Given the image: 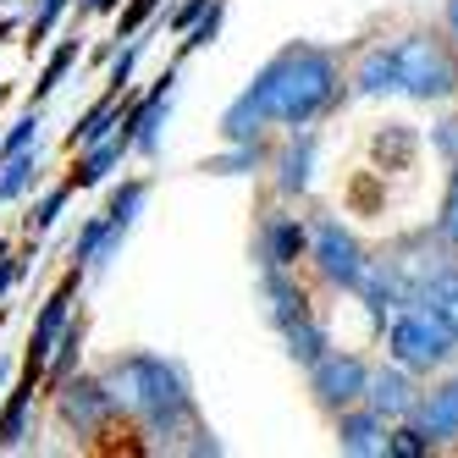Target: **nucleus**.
Here are the masks:
<instances>
[{
  "instance_id": "obj_29",
  "label": "nucleus",
  "mask_w": 458,
  "mask_h": 458,
  "mask_svg": "<svg viewBox=\"0 0 458 458\" xmlns=\"http://www.w3.org/2000/svg\"><path fill=\"white\" fill-rule=\"evenodd\" d=\"M172 0H122V6L111 12L116 17V28H111V39H127V34H139L144 22H155L160 12H166Z\"/></svg>"
},
{
  "instance_id": "obj_36",
  "label": "nucleus",
  "mask_w": 458,
  "mask_h": 458,
  "mask_svg": "<svg viewBox=\"0 0 458 458\" xmlns=\"http://www.w3.org/2000/svg\"><path fill=\"white\" fill-rule=\"evenodd\" d=\"M17 34H22V6H12V0H6V6H0V50H6Z\"/></svg>"
},
{
  "instance_id": "obj_30",
  "label": "nucleus",
  "mask_w": 458,
  "mask_h": 458,
  "mask_svg": "<svg viewBox=\"0 0 458 458\" xmlns=\"http://www.w3.org/2000/svg\"><path fill=\"white\" fill-rule=\"evenodd\" d=\"M221 17H226V0H210V12L199 17L182 34V45H177V61H188V55H199L205 45H216V34H221Z\"/></svg>"
},
{
  "instance_id": "obj_3",
  "label": "nucleus",
  "mask_w": 458,
  "mask_h": 458,
  "mask_svg": "<svg viewBox=\"0 0 458 458\" xmlns=\"http://www.w3.org/2000/svg\"><path fill=\"white\" fill-rule=\"evenodd\" d=\"M45 403L55 414V425L67 437L78 442H94V437H106L111 425H116V403H111V386L100 370H67L55 386H45Z\"/></svg>"
},
{
  "instance_id": "obj_4",
  "label": "nucleus",
  "mask_w": 458,
  "mask_h": 458,
  "mask_svg": "<svg viewBox=\"0 0 458 458\" xmlns=\"http://www.w3.org/2000/svg\"><path fill=\"white\" fill-rule=\"evenodd\" d=\"M381 332H386V353L398 359L403 370H442L447 359L458 353L453 326L431 304H403L398 315L381 326Z\"/></svg>"
},
{
  "instance_id": "obj_24",
  "label": "nucleus",
  "mask_w": 458,
  "mask_h": 458,
  "mask_svg": "<svg viewBox=\"0 0 458 458\" xmlns=\"http://www.w3.org/2000/svg\"><path fill=\"white\" fill-rule=\"evenodd\" d=\"M28 199H34V193H28ZM78 199V193L67 188V177L61 182H50V188H39V199L22 210V238H50L55 226H61V216H67V205Z\"/></svg>"
},
{
  "instance_id": "obj_37",
  "label": "nucleus",
  "mask_w": 458,
  "mask_h": 458,
  "mask_svg": "<svg viewBox=\"0 0 458 458\" xmlns=\"http://www.w3.org/2000/svg\"><path fill=\"white\" fill-rule=\"evenodd\" d=\"M447 34L458 39V0H447Z\"/></svg>"
},
{
  "instance_id": "obj_20",
  "label": "nucleus",
  "mask_w": 458,
  "mask_h": 458,
  "mask_svg": "<svg viewBox=\"0 0 458 458\" xmlns=\"http://www.w3.org/2000/svg\"><path fill=\"white\" fill-rule=\"evenodd\" d=\"M83 348H89V310L78 304L72 315H67V326H61V337H55V348H50V359H45V376H39V392L45 386H55L67 370H78L83 365Z\"/></svg>"
},
{
  "instance_id": "obj_19",
  "label": "nucleus",
  "mask_w": 458,
  "mask_h": 458,
  "mask_svg": "<svg viewBox=\"0 0 458 458\" xmlns=\"http://www.w3.org/2000/svg\"><path fill=\"white\" fill-rule=\"evenodd\" d=\"M337 447H343V453H359V458H376V453L386 447V420H381L370 403L337 409Z\"/></svg>"
},
{
  "instance_id": "obj_28",
  "label": "nucleus",
  "mask_w": 458,
  "mask_h": 458,
  "mask_svg": "<svg viewBox=\"0 0 458 458\" xmlns=\"http://www.w3.org/2000/svg\"><path fill=\"white\" fill-rule=\"evenodd\" d=\"M39 133H45V106H28V100H22V111L6 122V133H0V155L39 144Z\"/></svg>"
},
{
  "instance_id": "obj_33",
  "label": "nucleus",
  "mask_w": 458,
  "mask_h": 458,
  "mask_svg": "<svg viewBox=\"0 0 458 458\" xmlns=\"http://www.w3.org/2000/svg\"><path fill=\"white\" fill-rule=\"evenodd\" d=\"M205 12H210V0H177V6H166V12H160V28H166L172 39H182L188 28L205 17Z\"/></svg>"
},
{
  "instance_id": "obj_23",
  "label": "nucleus",
  "mask_w": 458,
  "mask_h": 458,
  "mask_svg": "<svg viewBox=\"0 0 458 458\" xmlns=\"http://www.w3.org/2000/svg\"><path fill=\"white\" fill-rule=\"evenodd\" d=\"M266 160H271L266 139H243V144H226V149L205 155L199 172L205 177H254V172H266Z\"/></svg>"
},
{
  "instance_id": "obj_6",
  "label": "nucleus",
  "mask_w": 458,
  "mask_h": 458,
  "mask_svg": "<svg viewBox=\"0 0 458 458\" xmlns=\"http://www.w3.org/2000/svg\"><path fill=\"white\" fill-rule=\"evenodd\" d=\"M83 282H89V271L83 266H67V271H61V282L39 299L34 326H28V343H22V359H17V376H28V381L45 376V359H50V348L61 337V326H67V315L83 304Z\"/></svg>"
},
{
  "instance_id": "obj_34",
  "label": "nucleus",
  "mask_w": 458,
  "mask_h": 458,
  "mask_svg": "<svg viewBox=\"0 0 458 458\" xmlns=\"http://www.w3.org/2000/svg\"><path fill=\"white\" fill-rule=\"evenodd\" d=\"M177 453H188V458H221V453H226V442H221L210 425L199 420V425H193V431L182 437V447H177Z\"/></svg>"
},
{
  "instance_id": "obj_21",
  "label": "nucleus",
  "mask_w": 458,
  "mask_h": 458,
  "mask_svg": "<svg viewBox=\"0 0 458 458\" xmlns=\"http://www.w3.org/2000/svg\"><path fill=\"white\" fill-rule=\"evenodd\" d=\"M116 111H122V94H116V89H100V94H94V100L78 111V122L61 133V149L72 155V149H83V144H94V139H106L111 127H116Z\"/></svg>"
},
{
  "instance_id": "obj_13",
  "label": "nucleus",
  "mask_w": 458,
  "mask_h": 458,
  "mask_svg": "<svg viewBox=\"0 0 458 458\" xmlns=\"http://www.w3.org/2000/svg\"><path fill=\"white\" fill-rule=\"evenodd\" d=\"M254 249H259V266H287V271H299V259L310 254V221L276 210V216L259 221Z\"/></svg>"
},
{
  "instance_id": "obj_15",
  "label": "nucleus",
  "mask_w": 458,
  "mask_h": 458,
  "mask_svg": "<svg viewBox=\"0 0 458 458\" xmlns=\"http://www.w3.org/2000/svg\"><path fill=\"white\" fill-rule=\"evenodd\" d=\"M259 299H266V320L276 332H287L293 320L310 315V293L299 287V271H287V266H259Z\"/></svg>"
},
{
  "instance_id": "obj_5",
  "label": "nucleus",
  "mask_w": 458,
  "mask_h": 458,
  "mask_svg": "<svg viewBox=\"0 0 458 458\" xmlns=\"http://www.w3.org/2000/svg\"><path fill=\"white\" fill-rule=\"evenodd\" d=\"M392 55H398V94H409V100L420 106H442L458 94V61L442 39L431 34H409L392 45Z\"/></svg>"
},
{
  "instance_id": "obj_38",
  "label": "nucleus",
  "mask_w": 458,
  "mask_h": 458,
  "mask_svg": "<svg viewBox=\"0 0 458 458\" xmlns=\"http://www.w3.org/2000/svg\"><path fill=\"white\" fill-rule=\"evenodd\" d=\"M0 326H6V304H0Z\"/></svg>"
},
{
  "instance_id": "obj_18",
  "label": "nucleus",
  "mask_w": 458,
  "mask_h": 458,
  "mask_svg": "<svg viewBox=\"0 0 458 458\" xmlns=\"http://www.w3.org/2000/svg\"><path fill=\"white\" fill-rule=\"evenodd\" d=\"M39 182H45V144H28V149L0 155V210L22 205Z\"/></svg>"
},
{
  "instance_id": "obj_10",
  "label": "nucleus",
  "mask_w": 458,
  "mask_h": 458,
  "mask_svg": "<svg viewBox=\"0 0 458 458\" xmlns=\"http://www.w3.org/2000/svg\"><path fill=\"white\" fill-rule=\"evenodd\" d=\"M315 155H320L315 122H310V127H287L282 149H271V160H266V172H276L271 182H276L282 199H299V193H310V182H315Z\"/></svg>"
},
{
  "instance_id": "obj_2",
  "label": "nucleus",
  "mask_w": 458,
  "mask_h": 458,
  "mask_svg": "<svg viewBox=\"0 0 458 458\" xmlns=\"http://www.w3.org/2000/svg\"><path fill=\"white\" fill-rule=\"evenodd\" d=\"M116 420H127L155 453H177L182 437L199 425V398H193V376L182 359L149 353V348H122L100 365Z\"/></svg>"
},
{
  "instance_id": "obj_1",
  "label": "nucleus",
  "mask_w": 458,
  "mask_h": 458,
  "mask_svg": "<svg viewBox=\"0 0 458 458\" xmlns=\"http://www.w3.org/2000/svg\"><path fill=\"white\" fill-rule=\"evenodd\" d=\"M348 106L343 89V61L310 45V39H287L266 67H259L238 100L221 111V144H243V139H266L271 127H310L320 116H332Z\"/></svg>"
},
{
  "instance_id": "obj_9",
  "label": "nucleus",
  "mask_w": 458,
  "mask_h": 458,
  "mask_svg": "<svg viewBox=\"0 0 458 458\" xmlns=\"http://www.w3.org/2000/svg\"><path fill=\"white\" fill-rule=\"evenodd\" d=\"M365 381H370V365L359 353H337L326 348L315 365H310V398L320 409H348V403H365Z\"/></svg>"
},
{
  "instance_id": "obj_22",
  "label": "nucleus",
  "mask_w": 458,
  "mask_h": 458,
  "mask_svg": "<svg viewBox=\"0 0 458 458\" xmlns=\"http://www.w3.org/2000/svg\"><path fill=\"white\" fill-rule=\"evenodd\" d=\"M353 94L359 100H386V94H398V55H392V45L365 50V61L353 67Z\"/></svg>"
},
{
  "instance_id": "obj_11",
  "label": "nucleus",
  "mask_w": 458,
  "mask_h": 458,
  "mask_svg": "<svg viewBox=\"0 0 458 458\" xmlns=\"http://www.w3.org/2000/svg\"><path fill=\"white\" fill-rule=\"evenodd\" d=\"M133 155V144H127L122 127H111L106 139H94L83 149H72V166H67V188L72 193H94V188H106L116 172H122V160Z\"/></svg>"
},
{
  "instance_id": "obj_12",
  "label": "nucleus",
  "mask_w": 458,
  "mask_h": 458,
  "mask_svg": "<svg viewBox=\"0 0 458 458\" xmlns=\"http://www.w3.org/2000/svg\"><path fill=\"white\" fill-rule=\"evenodd\" d=\"M39 403H45L39 381L12 376L6 398H0V453H22L28 442H34V431H39Z\"/></svg>"
},
{
  "instance_id": "obj_8",
  "label": "nucleus",
  "mask_w": 458,
  "mask_h": 458,
  "mask_svg": "<svg viewBox=\"0 0 458 458\" xmlns=\"http://www.w3.org/2000/svg\"><path fill=\"white\" fill-rule=\"evenodd\" d=\"M304 259H315V271L326 276V287L353 293L359 276H365V259L370 254H365V243H359L337 216H315L310 221V254Z\"/></svg>"
},
{
  "instance_id": "obj_25",
  "label": "nucleus",
  "mask_w": 458,
  "mask_h": 458,
  "mask_svg": "<svg viewBox=\"0 0 458 458\" xmlns=\"http://www.w3.org/2000/svg\"><path fill=\"white\" fill-rule=\"evenodd\" d=\"M67 12H72V0H28L22 6V50L39 55L55 39V28L67 22Z\"/></svg>"
},
{
  "instance_id": "obj_7",
  "label": "nucleus",
  "mask_w": 458,
  "mask_h": 458,
  "mask_svg": "<svg viewBox=\"0 0 458 458\" xmlns=\"http://www.w3.org/2000/svg\"><path fill=\"white\" fill-rule=\"evenodd\" d=\"M106 188H111L106 205H100V216H106V238H100V249H94L89 276H106L116 259H122V243L133 238V226H139V216H144V205H149V193H155V177H122V182H106Z\"/></svg>"
},
{
  "instance_id": "obj_17",
  "label": "nucleus",
  "mask_w": 458,
  "mask_h": 458,
  "mask_svg": "<svg viewBox=\"0 0 458 458\" xmlns=\"http://www.w3.org/2000/svg\"><path fill=\"white\" fill-rule=\"evenodd\" d=\"M409 420L420 425L425 437H431V447L458 442V376L442 381V386H431V392H420V403H414Z\"/></svg>"
},
{
  "instance_id": "obj_32",
  "label": "nucleus",
  "mask_w": 458,
  "mask_h": 458,
  "mask_svg": "<svg viewBox=\"0 0 458 458\" xmlns=\"http://www.w3.org/2000/svg\"><path fill=\"white\" fill-rule=\"evenodd\" d=\"M386 458H425L431 453V437L420 431V425H398V431H386Z\"/></svg>"
},
{
  "instance_id": "obj_14",
  "label": "nucleus",
  "mask_w": 458,
  "mask_h": 458,
  "mask_svg": "<svg viewBox=\"0 0 458 458\" xmlns=\"http://www.w3.org/2000/svg\"><path fill=\"white\" fill-rule=\"evenodd\" d=\"M365 403H370L381 420H409L414 403H420V381H414V370H403L398 359H392V365H381V370H370V381H365Z\"/></svg>"
},
{
  "instance_id": "obj_26",
  "label": "nucleus",
  "mask_w": 458,
  "mask_h": 458,
  "mask_svg": "<svg viewBox=\"0 0 458 458\" xmlns=\"http://www.w3.org/2000/svg\"><path fill=\"white\" fill-rule=\"evenodd\" d=\"M282 343H287V359H293V365L310 370L315 359H320L326 348H332V332H326V326H320L315 315H304V320H293L287 332H282Z\"/></svg>"
},
{
  "instance_id": "obj_31",
  "label": "nucleus",
  "mask_w": 458,
  "mask_h": 458,
  "mask_svg": "<svg viewBox=\"0 0 458 458\" xmlns=\"http://www.w3.org/2000/svg\"><path fill=\"white\" fill-rule=\"evenodd\" d=\"M431 233L458 254V160H453V172H447V199H442V216L431 221Z\"/></svg>"
},
{
  "instance_id": "obj_16",
  "label": "nucleus",
  "mask_w": 458,
  "mask_h": 458,
  "mask_svg": "<svg viewBox=\"0 0 458 458\" xmlns=\"http://www.w3.org/2000/svg\"><path fill=\"white\" fill-rule=\"evenodd\" d=\"M78 67H83V28H72V34H61V39L45 45L39 78H34V89H28V106H50V94L67 83Z\"/></svg>"
},
{
  "instance_id": "obj_27",
  "label": "nucleus",
  "mask_w": 458,
  "mask_h": 458,
  "mask_svg": "<svg viewBox=\"0 0 458 458\" xmlns=\"http://www.w3.org/2000/svg\"><path fill=\"white\" fill-rule=\"evenodd\" d=\"M420 304H431L447 326H453V337H458V259H447V266L425 282V293H420Z\"/></svg>"
},
{
  "instance_id": "obj_35",
  "label": "nucleus",
  "mask_w": 458,
  "mask_h": 458,
  "mask_svg": "<svg viewBox=\"0 0 458 458\" xmlns=\"http://www.w3.org/2000/svg\"><path fill=\"white\" fill-rule=\"evenodd\" d=\"M431 144L447 155V166H453V160H458V122H437L431 127Z\"/></svg>"
}]
</instances>
